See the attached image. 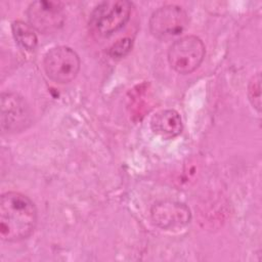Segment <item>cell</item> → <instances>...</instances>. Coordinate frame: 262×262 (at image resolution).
<instances>
[{"label": "cell", "mask_w": 262, "mask_h": 262, "mask_svg": "<svg viewBox=\"0 0 262 262\" xmlns=\"http://www.w3.org/2000/svg\"><path fill=\"white\" fill-rule=\"evenodd\" d=\"M37 224V210L25 194L8 191L0 200V235L6 242L29 237Z\"/></svg>", "instance_id": "cell-1"}, {"label": "cell", "mask_w": 262, "mask_h": 262, "mask_svg": "<svg viewBox=\"0 0 262 262\" xmlns=\"http://www.w3.org/2000/svg\"><path fill=\"white\" fill-rule=\"evenodd\" d=\"M132 3L126 0H108L98 4L89 19L91 31L100 37H107L122 29L129 20Z\"/></svg>", "instance_id": "cell-2"}, {"label": "cell", "mask_w": 262, "mask_h": 262, "mask_svg": "<svg viewBox=\"0 0 262 262\" xmlns=\"http://www.w3.org/2000/svg\"><path fill=\"white\" fill-rule=\"evenodd\" d=\"M206 54L203 41L196 36H185L173 42L168 50V61L179 74H189L196 70Z\"/></svg>", "instance_id": "cell-3"}, {"label": "cell", "mask_w": 262, "mask_h": 262, "mask_svg": "<svg viewBox=\"0 0 262 262\" xmlns=\"http://www.w3.org/2000/svg\"><path fill=\"white\" fill-rule=\"evenodd\" d=\"M43 66L49 79L64 84L76 78L80 70V58L72 48L56 46L47 51Z\"/></svg>", "instance_id": "cell-4"}, {"label": "cell", "mask_w": 262, "mask_h": 262, "mask_svg": "<svg viewBox=\"0 0 262 262\" xmlns=\"http://www.w3.org/2000/svg\"><path fill=\"white\" fill-rule=\"evenodd\" d=\"M188 17L178 5L168 4L155 10L149 18V31L160 40H170L179 36L186 28Z\"/></svg>", "instance_id": "cell-5"}, {"label": "cell", "mask_w": 262, "mask_h": 262, "mask_svg": "<svg viewBox=\"0 0 262 262\" xmlns=\"http://www.w3.org/2000/svg\"><path fill=\"white\" fill-rule=\"evenodd\" d=\"M31 124V111L26 100L12 92L1 96V126L7 132H20Z\"/></svg>", "instance_id": "cell-6"}, {"label": "cell", "mask_w": 262, "mask_h": 262, "mask_svg": "<svg viewBox=\"0 0 262 262\" xmlns=\"http://www.w3.org/2000/svg\"><path fill=\"white\" fill-rule=\"evenodd\" d=\"M31 26L43 34L59 30L64 21L61 4L53 1H35L27 10Z\"/></svg>", "instance_id": "cell-7"}, {"label": "cell", "mask_w": 262, "mask_h": 262, "mask_svg": "<svg viewBox=\"0 0 262 262\" xmlns=\"http://www.w3.org/2000/svg\"><path fill=\"white\" fill-rule=\"evenodd\" d=\"M150 217L152 222L162 229L178 230L190 222L191 213L185 204L166 200L151 207Z\"/></svg>", "instance_id": "cell-8"}, {"label": "cell", "mask_w": 262, "mask_h": 262, "mask_svg": "<svg viewBox=\"0 0 262 262\" xmlns=\"http://www.w3.org/2000/svg\"><path fill=\"white\" fill-rule=\"evenodd\" d=\"M151 130L166 138L175 137L182 131V120L174 110L160 111L150 120Z\"/></svg>", "instance_id": "cell-9"}, {"label": "cell", "mask_w": 262, "mask_h": 262, "mask_svg": "<svg viewBox=\"0 0 262 262\" xmlns=\"http://www.w3.org/2000/svg\"><path fill=\"white\" fill-rule=\"evenodd\" d=\"M12 35L16 43L26 50L32 51L38 44L37 35L31 25H28L21 20H15L11 25Z\"/></svg>", "instance_id": "cell-10"}, {"label": "cell", "mask_w": 262, "mask_h": 262, "mask_svg": "<svg viewBox=\"0 0 262 262\" xmlns=\"http://www.w3.org/2000/svg\"><path fill=\"white\" fill-rule=\"evenodd\" d=\"M248 97L251 104L260 112L261 110V75L257 73L252 77L248 85Z\"/></svg>", "instance_id": "cell-11"}, {"label": "cell", "mask_w": 262, "mask_h": 262, "mask_svg": "<svg viewBox=\"0 0 262 262\" xmlns=\"http://www.w3.org/2000/svg\"><path fill=\"white\" fill-rule=\"evenodd\" d=\"M132 48V40L130 38H123L118 40L110 48L108 53L113 58H121L128 54Z\"/></svg>", "instance_id": "cell-12"}]
</instances>
